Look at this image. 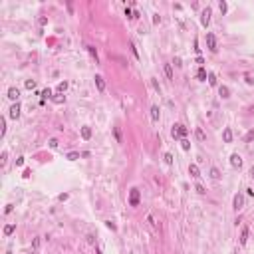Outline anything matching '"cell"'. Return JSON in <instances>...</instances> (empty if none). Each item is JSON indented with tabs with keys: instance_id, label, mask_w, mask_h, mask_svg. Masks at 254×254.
I'll use <instances>...</instances> for the list:
<instances>
[{
	"instance_id": "cell-17",
	"label": "cell",
	"mask_w": 254,
	"mask_h": 254,
	"mask_svg": "<svg viewBox=\"0 0 254 254\" xmlns=\"http://www.w3.org/2000/svg\"><path fill=\"white\" fill-rule=\"evenodd\" d=\"M82 137H83V139H89V137H91V129H89V127H87V125H86V127H82Z\"/></svg>"
},
{
	"instance_id": "cell-39",
	"label": "cell",
	"mask_w": 254,
	"mask_h": 254,
	"mask_svg": "<svg viewBox=\"0 0 254 254\" xmlns=\"http://www.w3.org/2000/svg\"><path fill=\"white\" fill-rule=\"evenodd\" d=\"M159 22H161V16L155 14V16H153V24H159Z\"/></svg>"
},
{
	"instance_id": "cell-29",
	"label": "cell",
	"mask_w": 254,
	"mask_h": 254,
	"mask_svg": "<svg viewBox=\"0 0 254 254\" xmlns=\"http://www.w3.org/2000/svg\"><path fill=\"white\" fill-rule=\"evenodd\" d=\"M67 159H70V161H76V159H80V153H76V151H74V153H67Z\"/></svg>"
},
{
	"instance_id": "cell-43",
	"label": "cell",
	"mask_w": 254,
	"mask_h": 254,
	"mask_svg": "<svg viewBox=\"0 0 254 254\" xmlns=\"http://www.w3.org/2000/svg\"><path fill=\"white\" fill-rule=\"evenodd\" d=\"M250 177H254V165H252V169H250Z\"/></svg>"
},
{
	"instance_id": "cell-24",
	"label": "cell",
	"mask_w": 254,
	"mask_h": 254,
	"mask_svg": "<svg viewBox=\"0 0 254 254\" xmlns=\"http://www.w3.org/2000/svg\"><path fill=\"white\" fill-rule=\"evenodd\" d=\"M87 50H89L91 58H93V60H96V64H97V50H96V48H91V46H87Z\"/></svg>"
},
{
	"instance_id": "cell-41",
	"label": "cell",
	"mask_w": 254,
	"mask_h": 254,
	"mask_svg": "<svg viewBox=\"0 0 254 254\" xmlns=\"http://www.w3.org/2000/svg\"><path fill=\"white\" fill-rule=\"evenodd\" d=\"M32 246H34V248H38V246H40V238H34V242H32Z\"/></svg>"
},
{
	"instance_id": "cell-3",
	"label": "cell",
	"mask_w": 254,
	"mask_h": 254,
	"mask_svg": "<svg viewBox=\"0 0 254 254\" xmlns=\"http://www.w3.org/2000/svg\"><path fill=\"white\" fill-rule=\"evenodd\" d=\"M206 46H209V50H211V52H216V50H218V46H216V36H215L212 32L206 34Z\"/></svg>"
},
{
	"instance_id": "cell-26",
	"label": "cell",
	"mask_w": 254,
	"mask_h": 254,
	"mask_svg": "<svg viewBox=\"0 0 254 254\" xmlns=\"http://www.w3.org/2000/svg\"><path fill=\"white\" fill-rule=\"evenodd\" d=\"M115 139H117V143H123V139H121V131H119V127H115Z\"/></svg>"
},
{
	"instance_id": "cell-20",
	"label": "cell",
	"mask_w": 254,
	"mask_h": 254,
	"mask_svg": "<svg viewBox=\"0 0 254 254\" xmlns=\"http://www.w3.org/2000/svg\"><path fill=\"white\" fill-rule=\"evenodd\" d=\"M14 230H16V224H6V226H4V234H6V236H10L12 232H14Z\"/></svg>"
},
{
	"instance_id": "cell-19",
	"label": "cell",
	"mask_w": 254,
	"mask_h": 254,
	"mask_svg": "<svg viewBox=\"0 0 254 254\" xmlns=\"http://www.w3.org/2000/svg\"><path fill=\"white\" fill-rule=\"evenodd\" d=\"M4 133H6V119L0 117V137H4Z\"/></svg>"
},
{
	"instance_id": "cell-8",
	"label": "cell",
	"mask_w": 254,
	"mask_h": 254,
	"mask_svg": "<svg viewBox=\"0 0 254 254\" xmlns=\"http://www.w3.org/2000/svg\"><path fill=\"white\" fill-rule=\"evenodd\" d=\"M10 117H12V119H18L20 117V103H14V105L10 107Z\"/></svg>"
},
{
	"instance_id": "cell-30",
	"label": "cell",
	"mask_w": 254,
	"mask_h": 254,
	"mask_svg": "<svg viewBox=\"0 0 254 254\" xmlns=\"http://www.w3.org/2000/svg\"><path fill=\"white\" fill-rule=\"evenodd\" d=\"M218 8H221V12H222V14H226L228 6H226V2H221V4H218Z\"/></svg>"
},
{
	"instance_id": "cell-25",
	"label": "cell",
	"mask_w": 254,
	"mask_h": 254,
	"mask_svg": "<svg viewBox=\"0 0 254 254\" xmlns=\"http://www.w3.org/2000/svg\"><path fill=\"white\" fill-rule=\"evenodd\" d=\"M181 147L185 149V151H189V149H191V143H189V139H181Z\"/></svg>"
},
{
	"instance_id": "cell-14",
	"label": "cell",
	"mask_w": 254,
	"mask_h": 254,
	"mask_svg": "<svg viewBox=\"0 0 254 254\" xmlns=\"http://www.w3.org/2000/svg\"><path fill=\"white\" fill-rule=\"evenodd\" d=\"M151 119H153L155 123L159 121V107H157V105H153V107H151Z\"/></svg>"
},
{
	"instance_id": "cell-12",
	"label": "cell",
	"mask_w": 254,
	"mask_h": 254,
	"mask_svg": "<svg viewBox=\"0 0 254 254\" xmlns=\"http://www.w3.org/2000/svg\"><path fill=\"white\" fill-rule=\"evenodd\" d=\"M218 93H221V97H222V99L230 97V89H228L226 86H221V87H218Z\"/></svg>"
},
{
	"instance_id": "cell-13",
	"label": "cell",
	"mask_w": 254,
	"mask_h": 254,
	"mask_svg": "<svg viewBox=\"0 0 254 254\" xmlns=\"http://www.w3.org/2000/svg\"><path fill=\"white\" fill-rule=\"evenodd\" d=\"M96 86H97V89H99V91L105 89V82H103V77H101V76H96Z\"/></svg>"
},
{
	"instance_id": "cell-28",
	"label": "cell",
	"mask_w": 254,
	"mask_h": 254,
	"mask_svg": "<svg viewBox=\"0 0 254 254\" xmlns=\"http://www.w3.org/2000/svg\"><path fill=\"white\" fill-rule=\"evenodd\" d=\"M209 83H211V86H216V76L215 74H209Z\"/></svg>"
},
{
	"instance_id": "cell-21",
	"label": "cell",
	"mask_w": 254,
	"mask_h": 254,
	"mask_svg": "<svg viewBox=\"0 0 254 254\" xmlns=\"http://www.w3.org/2000/svg\"><path fill=\"white\" fill-rule=\"evenodd\" d=\"M211 177L215 179V181H218V179H221V171H218L216 167H212V169H211Z\"/></svg>"
},
{
	"instance_id": "cell-10",
	"label": "cell",
	"mask_w": 254,
	"mask_h": 254,
	"mask_svg": "<svg viewBox=\"0 0 254 254\" xmlns=\"http://www.w3.org/2000/svg\"><path fill=\"white\" fill-rule=\"evenodd\" d=\"M222 139H224V143H230V141H232V129H230V127H226V129L222 131Z\"/></svg>"
},
{
	"instance_id": "cell-7",
	"label": "cell",
	"mask_w": 254,
	"mask_h": 254,
	"mask_svg": "<svg viewBox=\"0 0 254 254\" xmlns=\"http://www.w3.org/2000/svg\"><path fill=\"white\" fill-rule=\"evenodd\" d=\"M8 97H10V99H12V101H16V103H18V97H20V89H18V87H10V89H8Z\"/></svg>"
},
{
	"instance_id": "cell-32",
	"label": "cell",
	"mask_w": 254,
	"mask_h": 254,
	"mask_svg": "<svg viewBox=\"0 0 254 254\" xmlns=\"http://www.w3.org/2000/svg\"><path fill=\"white\" fill-rule=\"evenodd\" d=\"M195 191H197L199 195H205V187H202V185H197V187H195Z\"/></svg>"
},
{
	"instance_id": "cell-11",
	"label": "cell",
	"mask_w": 254,
	"mask_h": 254,
	"mask_svg": "<svg viewBox=\"0 0 254 254\" xmlns=\"http://www.w3.org/2000/svg\"><path fill=\"white\" fill-rule=\"evenodd\" d=\"M246 242H248V228L244 226V228H242V232H240V244L244 246Z\"/></svg>"
},
{
	"instance_id": "cell-40",
	"label": "cell",
	"mask_w": 254,
	"mask_h": 254,
	"mask_svg": "<svg viewBox=\"0 0 254 254\" xmlns=\"http://www.w3.org/2000/svg\"><path fill=\"white\" fill-rule=\"evenodd\" d=\"M125 16H127V18H133V12H131L129 8H125Z\"/></svg>"
},
{
	"instance_id": "cell-18",
	"label": "cell",
	"mask_w": 254,
	"mask_h": 254,
	"mask_svg": "<svg viewBox=\"0 0 254 254\" xmlns=\"http://www.w3.org/2000/svg\"><path fill=\"white\" fill-rule=\"evenodd\" d=\"M165 76H167L169 80H173V66L171 64H165Z\"/></svg>"
},
{
	"instance_id": "cell-33",
	"label": "cell",
	"mask_w": 254,
	"mask_h": 254,
	"mask_svg": "<svg viewBox=\"0 0 254 254\" xmlns=\"http://www.w3.org/2000/svg\"><path fill=\"white\" fill-rule=\"evenodd\" d=\"M26 87H28V89H34V87H36V82H32V80H28V82H26Z\"/></svg>"
},
{
	"instance_id": "cell-42",
	"label": "cell",
	"mask_w": 254,
	"mask_h": 254,
	"mask_svg": "<svg viewBox=\"0 0 254 254\" xmlns=\"http://www.w3.org/2000/svg\"><path fill=\"white\" fill-rule=\"evenodd\" d=\"M16 165H18V167H22V165H24V159H22V157L16 159Z\"/></svg>"
},
{
	"instance_id": "cell-2",
	"label": "cell",
	"mask_w": 254,
	"mask_h": 254,
	"mask_svg": "<svg viewBox=\"0 0 254 254\" xmlns=\"http://www.w3.org/2000/svg\"><path fill=\"white\" fill-rule=\"evenodd\" d=\"M139 199H141L139 189H131L129 191V206H137L139 205Z\"/></svg>"
},
{
	"instance_id": "cell-6",
	"label": "cell",
	"mask_w": 254,
	"mask_h": 254,
	"mask_svg": "<svg viewBox=\"0 0 254 254\" xmlns=\"http://www.w3.org/2000/svg\"><path fill=\"white\" fill-rule=\"evenodd\" d=\"M230 165H232L234 169H240L242 167V157H240L238 153H234L232 157H230Z\"/></svg>"
},
{
	"instance_id": "cell-35",
	"label": "cell",
	"mask_w": 254,
	"mask_h": 254,
	"mask_svg": "<svg viewBox=\"0 0 254 254\" xmlns=\"http://www.w3.org/2000/svg\"><path fill=\"white\" fill-rule=\"evenodd\" d=\"M50 147L56 149V147H58V139H50Z\"/></svg>"
},
{
	"instance_id": "cell-15",
	"label": "cell",
	"mask_w": 254,
	"mask_h": 254,
	"mask_svg": "<svg viewBox=\"0 0 254 254\" xmlns=\"http://www.w3.org/2000/svg\"><path fill=\"white\" fill-rule=\"evenodd\" d=\"M197 77H199V80H201V82H205L206 77H209V76H206V70H205V67H199V72H197Z\"/></svg>"
},
{
	"instance_id": "cell-5",
	"label": "cell",
	"mask_w": 254,
	"mask_h": 254,
	"mask_svg": "<svg viewBox=\"0 0 254 254\" xmlns=\"http://www.w3.org/2000/svg\"><path fill=\"white\" fill-rule=\"evenodd\" d=\"M242 202H244V199H242V195L240 193H236L234 199H232V209L234 211H238V209H242Z\"/></svg>"
},
{
	"instance_id": "cell-16",
	"label": "cell",
	"mask_w": 254,
	"mask_h": 254,
	"mask_svg": "<svg viewBox=\"0 0 254 254\" xmlns=\"http://www.w3.org/2000/svg\"><path fill=\"white\" fill-rule=\"evenodd\" d=\"M195 135H197V139H199V141H205V139H206L205 131H202L201 127H197V129H195Z\"/></svg>"
},
{
	"instance_id": "cell-34",
	"label": "cell",
	"mask_w": 254,
	"mask_h": 254,
	"mask_svg": "<svg viewBox=\"0 0 254 254\" xmlns=\"http://www.w3.org/2000/svg\"><path fill=\"white\" fill-rule=\"evenodd\" d=\"M30 175H32V171H30V169H24V173H22V177H24V179H28Z\"/></svg>"
},
{
	"instance_id": "cell-38",
	"label": "cell",
	"mask_w": 254,
	"mask_h": 254,
	"mask_svg": "<svg viewBox=\"0 0 254 254\" xmlns=\"http://www.w3.org/2000/svg\"><path fill=\"white\" fill-rule=\"evenodd\" d=\"M58 201H67V193H64V195H60V197H58Z\"/></svg>"
},
{
	"instance_id": "cell-22",
	"label": "cell",
	"mask_w": 254,
	"mask_h": 254,
	"mask_svg": "<svg viewBox=\"0 0 254 254\" xmlns=\"http://www.w3.org/2000/svg\"><path fill=\"white\" fill-rule=\"evenodd\" d=\"M66 89H67V82H60V83H58V91H60V93H64Z\"/></svg>"
},
{
	"instance_id": "cell-31",
	"label": "cell",
	"mask_w": 254,
	"mask_h": 254,
	"mask_svg": "<svg viewBox=\"0 0 254 254\" xmlns=\"http://www.w3.org/2000/svg\"><path fill=\"white\" fill-rule=\"evenodd\" d=\"M165 163H167V165L173 163V155L171 153H165Z\"/></svg>"
},
{
	"instance_id": "cell-23",
	"label": "cell",
	"mask_w": 254,
	"mask_h": 254,
	"mask_svg": "<svg viewBox=\"0 0 254 254\" xmlns=\"http://www.w3.org/2000/svg\"><path fill=\"white\" fill-rule=\"evenodd\" d=\"M42 97H44V99H50V97H52V89H50V87H46V89L42 91Z\"/></svg>"
},
{
	"instance_id": "cell-9",
	"label": "cell",
	"mask_w": 254,
	"mask_h": 254,
	"mask_svg": "<svg viewBox=\"0 0 254 254\" xmlns=\"http://www.w3.org/2000/svg\"><path fill=\"white\" fill-rule=\"evenodd\" d=\"M189 175H191V177H195V179L201 177V171H199L197 165H189Z\"/></svg>"
},
{
	"instance_id": "cell-37",
	"label": "cell",
	"mask_w": 254,
	"mask_h": 254,
	"mask_svg": "<svg viewBox=\"0 0 254 254\" xmlns=\"http://www.w3.org/2000/svg\"><path fill=\"white\" fill-rule=\"evenodd\" d=\"M6 159H8V153H6V151H4V153H2V159H0V163L4 165V163H6Z\"/></svg>"
},
{
	"instance_id": "cell-1",
	"label": "cell",
	"mask_w": 254,
	"mask_h": 254,
	"mask_svg": "<svg viewBox=\"0 0 254 254\" xmlns=\"http://www.w3.org/2000/svg\"><path fill=\"white\" fill-rule=\"evenodd\" d=\"M171 135L175 137V139H177V137H183V139H185V137L189 135V129L185 127V125L177 123V125H173V131H171Z\"/></svg>"
},
{
	"instance_id": "cell-4",
	"label": "cell",
	"mask_w": 254,
	"mask_h": 254,
	"mask_svg": "<svg viewBox=\"0 0 254 254\" xmlns=\"http://www.w3.org/2000/svg\"><path fill=\"white\" fill-rule=\"evenodd\" d=\"M201 24L205 26V28L211 24V8H205V10H202V14H201Z\"/></svg>"
},
{
	"instance_id": "cell-27",
	"label": "cell",
	"mask_w": 254,
	"mask_h": 254,
	"mask_svg": "<svg viewBox=\"0 0 254 254\" xmlns=\"http://www.w3.org/2000/svg\"><path fill=\"white\" fill-rule=\"evenodd\" d=\"M244 141H246V143H250V141H254V129H252V131H248V133H246Z\"/></svg>"
},
{
	"instance_id": "cell-36",
	"label": "cell",
	"mask_w": 254,
	"mask_h": 254,
	"mask_svg": "<svg viewBox=\"0 0 254 254\" xmlns=\"http://www.w3.org/2000/svg\"><path fill=\"white\" fill-rule=\"evenodd\" d=\"M131 52H133L135 58H139V54H137V48H135V44H131Z\"/></svg>"
}]
</instances>
